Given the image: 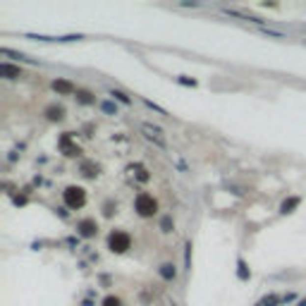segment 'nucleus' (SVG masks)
Instances as JSON below:
<instances>
[{"label": "nucleus", "mask_w": 306, "mask_h": 306, "mask_svg": "<svg viewBox=\"0 0 306 306\" xmlns=\"http://www.w3.org/2000/svg\"><path fill=\"white\" fill-rule=\"evenodd\" d=\"M77 98H79V103H93L89 91H77Z\"/></svg>", "instance_id": "2eb2a0df"}, {"label": "nucleus", "mask_w": 306, "mask_h": 306, "mask_svg": "<svg viewBox=\"0 0 306 306\" xmlns=\"http://www.w3.org/2000/svg\"><path fill=\"white\" fill-rule=\"evenodd\" d=\"M158 273H161L163 280H167V282H172V280L177 278V268H175L172 263H163L161 268H158Z\"/></svg>", "instance_id": "0eeeda50"}, {"label": "nucleus", "mask_w": 306, "mask_h": 306, "mask_svg": "<svg viewBox=\"0 0 306 306\" xmlns=\"http://www.w3.org/2000/svg\"><path fill=\"white\" fill-rule=\"evenodd\" d=\"M2 74L7 77V79H17V77H22V70L19 67H15V65H10V62H2Z\"/></svg>", "instance_id": "1a4fd4ad"}, {"label": "nucleus", "mask_w": 306, "mask_h": 306, "mask_svg": "<svg viewBox=\"0 0 306 306\" xmlns=\"http://www.w3.org/2000/svg\"><path fill=\"white\" fill-rule=\"evenodd\" d=\"M53 89L57 91L60 96H72V93H74V84L70 82V79H55Z\"/></svg>", "instance_id": "423d86ee"}, {"label": "nucleus", "mask_w": 306, "mask_h": 306, "mask_svg": "<svg viewBox=\"0 0 306 306\" xmlns=\"http://www.w3.org/2000/svg\"><path fill=\"white\" fill-rule=\"evenodd\" d=\"M60 146L65 148V156H79V153H82V151H79V146H72L70 134H65V137L60 139Z\"/></svg>", "instance_id": "6e6552de"}, {"label": "nucleus", "mask_w": 306, "mask_h": 306, "mask_svg": "<svg viewBox=\"0 0 306 306\" xmlns=\"http://www.w3.org/2000/svg\"><path fill=\"white\" fill-rule=\"evenodd\" d=\"M110 96H112L115 101H120L122 106H132V98H129L127 93H122V91H110Z\"/></svg>", "instance_id": "ddd939ff"}, {"label": "nucleus", "mask_w": 306, "mask_h": 306, "mask_svg": "<svg viewBox=\"0 0 306 306\" xmlns=\"http://www.w3.org/2000/svg\"><path fill=\"white\" fill-rule=\"evenodd\" d=\"M141 134H144L146 139L151 141L153 146H158V148H167V139H165V132H163L158 125H153V122H141Z\"/></svg>", "instance_id": "f03ea898"}, {"label": "nucleus", "mask_w": 306, "mask_h": 306, "mask_svg": "<svg viewBox=\"0 0 306 306\" xmlns=\"http://www.w3.org/2000/svg\"><path fill=\"white\" fill-rule=\"evenodd\" d=\"M161 227H163V232H170V230H172V220H170V218H163Z\"/></svg>", "instance_id": "6ab92c4d"}, {"label": "nucleus", "mask_w": 306, "mask_h": 306, "mask_svg": "<svg viewBox=\"0 0 306 306\" xmlns=\"http://www.w3.org/2000/svg\"><path fill=\"white\" fill-rule=\"evenodd\" d=\"M237 266H239V278H242V280H247V278H249V270H247V263H244V261L239 258V261H237Z\"/></svg>", "instance_id": "dca6fc26"}, {"label": "nucleus", "mask_w": 306, "mask_h": 306, "mask_svg": "<svg viewBox=\"0 0 306 306\" xmlns=\"http://www.w3.org/2000/svg\"><path fill=\"white\" fill-rule=\"evenodd\" d=\"M180 84H184V86H196V82H194V79H187V77H180Z\"/></svg>", "instance_id": "4be33fe9"}, {"label": "nucleus", "mask_w": 306, "mask_h": 306, "mask_svg": "<svg viewBox=\"0 0 306 306\" xmlns=\"http://www.w3.org/2000/svg\"><path fill=\"white\" fill-rule=\"evenodd\" d=\"M299 306H306V299H304V302H299Z\"/></svg>", "instance_id": "5701e85b"}, {"label": "nucleus", "mask_w": 306, "mask_h": 306, "mask_svg": "<svg viewBox=\"0 0 306 306\" xmlns=\"http://www.w3.org/2000/svg\"><path fill=\"white\" fill-rule=\"evenodd\" d=\"M129 172H132V175L137 172V180H141V182H148V172H146V170H144V167H141V165H132V167H129Z\"/></svg>", "instance_id": "f8f14e48"}, {"label": "nucleus", "mask_w": 306, "mask_h": 306, "mask_svg": "<svg viewBox=\"0 0 306 306\" xmlns=\"http://www.w3.org/2000/svg\"><path fill=\"white\" fill-rule=\"evenodd\" d=\"M101 110L108 112V115H117V106H115L112 101H103V103H101Z\"/></svg>", "instance_id": "4468645a"}, {"label": "nucleus", "mask_w": 306, "mask_h": 306, "mask_svg": "<svg viewBox=\"0 0 306 306\" xmlns=\"http://www.w3.org/2000/svg\"><path fill=\"white\" fill-rule=\"evenodd\" d=\"M144 103H146V106H148V108H153V110H156V112H161V115H167V112H165V110H163L161 106H156L153 101H144Z\"/></svg>", "instance_id": "aec40b11"}, {"label": "nucleus", "mask_w": 306, "mask_h": 306, "mask_svg": "<svg viewBox=\"0 0 306 306\" xmlns=\"http://www.w3.org/2000/svg\"><path fill=\"white\" fill-rule=\"evenodd\" d=\"M77 232L82 234L84 239H91V237H96V232H98V225H96V220L86 218V220H82V223L77 225Z\"/></svg>", "instance_id": "39448f33"}, {"label": "nucleus", "mask_w": 306, "mask_h": 306, "mask_svg": "<svg viewBox=\"0 0 306 306\" xmlns=\"http://www.w3.org/2000/svg\"><path fill=\"white\" fill-rule=\"evenodd\" d=\"M132 247V237L122 230H115V232H110L108 237V249L112 253H125L127 249Z\"/></svg>", "instance_id": "7ed1b4c3"}, {"label": "nucleus", "mask_w": 306, "mask_h": 306, "mask_svg": "<svg viewBox=\"0 0 306 306\" xmlns=\"http://www.w3.org/2000/svg\"><path fill=\"white\" fill-rule=\"evenodd\" d=\"M84 175H86V177H96V175H98V170H93L91 165H84Z\"/></svg>", "instance_id": "412c9836"}, {"label": "nucleus", "mask_w": 306, "mask_h": 306, "mask_svg": "<svg viewBox=\"0 0 306 306\" xmlns=\"http://www.w3.org/2000/svg\"><path fill=\"white\" fill-rule=\"evenodd\" d=\"M62 198H65V206H67V208L77 211V208H82V206L86 203V192H84V187L72 184V187H67V189L62 192Z\"/></svg>", "instance_id": "f257e3e1"}, {"label": "nucleus", "mask_w": 306, "mask_h": 306, "mask_svg": "<svg viewBox=\"0 0 306 306\" xmlns=\"http://www.w3.org/2000/svg\"><path fill=\"white\" fill-rule=\"evenodd\" d=\"M46 115H48V120H62V117H65V108L51 106V108H46Z\"/></svg>", "instance_id": "9b49d317"}, {"label": "nucleus", "mask_w": 306, "mask_h": 306, "mask_svg": "<svg viewBox=\"0 0 306 306\" xmlns=\"http://www.w3.org/2000/svg\"><path fill=\"white\" fill-rule=\"evenodd\" d=\"M103 306H122V302H120L117 297H112V294H110V297L103 299Z\"/></svg>", "instance_id": "a211bd4d"}, {"label": "nucleus", "mask_w": 306, "mask_h": 306, "mask_svg": "<svg viewBox=\"0 0 306 306\" xmlns=\"http://www.w3.org/2000/svg\"><path fill=\"white\" fill-rule=\"evenodd\" d=\"M299 203H302V198H299V196L287 198V201H285V203L280 206V213H285V216H287V213H292V211H294V208H297Z\"/></svg>", "instance_id": "9d476101"}, {"label": "nucleus", "mask_w": 306, "mask_h": 306, "mask_svg": "<svg viewBox=\"0 0 306 306\" xmlns=\"http://www.w3.org/2000/svg\"><path fill=\"white\" fill-rule=\"evenodd\" d=\"M278 302H280V297H275V294H270V297H266V299H263V302H261V304H258V306H275V304H278Z\"/></svg>", "instance_id": "f3484780"}, {"label": "nucleus", "mask_w": 306, "mask_h": 306, "mask_svg": "<svg viewBox=\"0 0 306 306\" xmlns=\"http://www.w3.org/2000/svg\"><path fill=\"white\" fill-rule=\"evenodd\" d=\"M134 208H137V213L141 218H151L156 216V211H158V201L151 194H139L137 201H134Z\"/></svg>", "instance_id": "20e7f679"}]
</instances>
